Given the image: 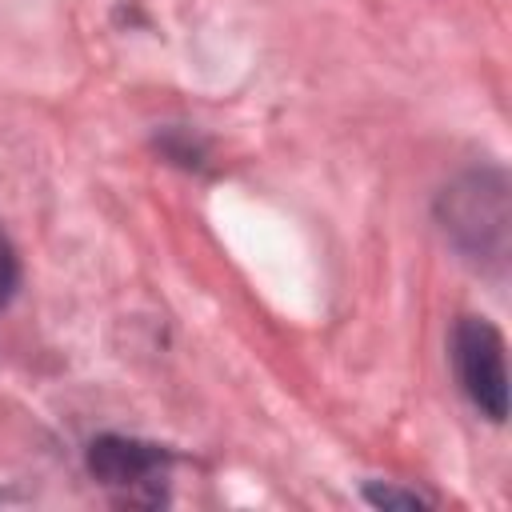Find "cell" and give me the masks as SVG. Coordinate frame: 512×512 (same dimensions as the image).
<instances>
[{
  "instance_id": "3957f363",
  "label": "cell",
  "mask_w": 512,
  "mask_h": 512,
  "mask_svg": "<svg viewBox=\"0 0 512 512\" xmlns=\"http://www.w3.org/2000/svg\"><path fill=\"white\" fill-rule=\"evenodd\" d=\"M452 368L480 416L504 424L508 416V368H504V336L484 316H460L452 328Z\"/></svg>"
},
{
  "instance_id": "5b68a950",
  "label": "cell",
  "mask_w": 512,
  "mask_h": 512,
  "mask_svg": "<svg viewBox=\"0 0 512 512\" xmlns=\"http://www.w3.org/2000/svg\"><path fill=\"white\" fill-rule=\"evenodd\" d=\"M16 284H20V260H16L12 240H8L4 228H0V312H4L8 300L16 296Z\"/></svg>"
},
{
  "instance_id": "6da1fadb",
  "label": "cell",
  "mask_w": 512,
  "mask_h": 512,
  "mask_svg": "<svg viewBox=\"0 0 512 512\" xmlns=\"http://www.w3.org/2000/svg\"><path fill=\"white\" fill-rule=\"evenodd\" d=\"M440 228L452 248L484 272H504L508 264V180L496 168H476L444 188Z\"/></svg>"
},
{
  "instance_id": "7a4b0ae2",
  "label": "cell",
  "mask_w": 512,
  "mask_h": 512,
  "mask_svg": "<svg viewBox=\"0 0 512 512\" xmlns=\"http://www.w3.org/2000/svg\"><path fill=\"white\" fill-rule=\"evenodd\" d=\"M88 476L116 500V504H136V508H160L168 504V472H172V452L152 444V440H136V436H120V432H104L88 444Z\"/></svg>"
},
{
  "instance_id": "277c9868",
  "label": "cell",
  "mask_w": 512,
  "mask_h": 512,
  "mask_svg": "<svg viewBox=\"0 0 512 512\" xmlns=\"http://www.w3.org/2000/svg\"><path fill=\"white\" fill-rule=\"evenodd\" d=\"M364 500L376 508H424V504H432L416 488H396V484H364Z\"/></svg>"
}]
</instances>
